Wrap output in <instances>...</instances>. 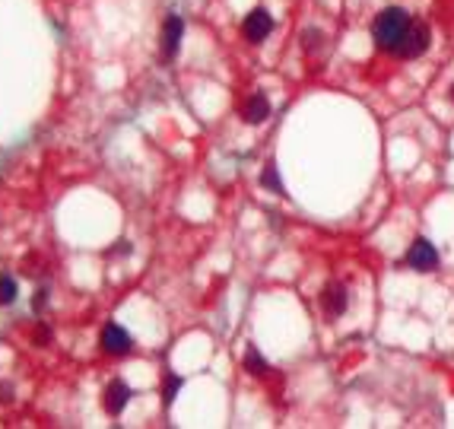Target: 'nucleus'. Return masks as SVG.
I'll use <instances>...</instances> for the list:
<instances>
[{"mask_svg": "<svg viewBox=\"0 0 454 429\" xmlns=\"http://www.w3.org/2000/svg\"><path fill=\"white\" fill-rule=\"evenodd\" d=\"M17 280L10 277V273H0V306H10L13 299H17Z\"/></svg>", "mask_w": 454, "mask_h": 429, "instance_id": "obj_14", "label": "nucleus"}, {"mask_svg": "<svg viewBox=\"0 0 454 429\" xmlns=\"http://www.w3.org/2000/svg\"><path fill=\"white\" fill-rule=\"evenodd\" d=\"M127 401H131V388H127L121 379H115V381H111V385L105 388V413H111V417L124 413Z\"/></svg>", "mask_w": 454, "mask_h": 429, "instance_id": "obj_9", "label": "nucleus"}, {"mask_svg": "<svg viewBox=\"0 0 454 429\" xmlns=\"http://www.w3.org/2000/svg\"><path fill=\"white\" fill-rule=\"evenodd\" d=\"M178 388H182V375H175V372H165V379H162V404H165V407L175 401Z\"/></svg>", "mask_w": 454, "mask_h": 429, "instance_id": "obj_11", "label": "nucleus"}, {"mask_svg": "<svg viewBox=\"0 0 454 429\" xmlns=\"http://www.w3.org/2000/svg\"><path fill=\"white\" fill-rule=\"evenodd\" d=\"M407 264L413 267V271H435L438 267V251L435 245H432L429 239H416L410 245V251H407Z\"/></svg>", "mask_w": 454, "mask_h": 429, "instance_id": "obj_4", "label": "nucleus"}, {"mask_svg": "<svg viewBox=\"0 0 454 429\" xmlns=\"http://www.w3.org/2000/svg\"><path fill=\"white\" fill-rule=\"evenodd\" d=\"M241 118H245L248 124H261L270 118V102H267L264 92H251L245 99V105H241Z\"/></svg>", "mask_w": 454, "mask_h": 429, "instance_id": "obj_8", "label": "nucleus"}, {"mask_svg": "<svg viewBox=\"0 0 454 429\" xmlns=\"http://www.w3.org/2000/svg\"><path fill=\"white\" fill-rule=\"evenodd\" d=\"M321 306H324V312H327L330 318H340V315L347 312V306H349L347 286H343V283H330V286L321 293Z\"/></svg>", "mask_w": 454, "mask_h": 429, "instance_id": "obj_6", "label": "nucleus"}, {"mask_svg": "<svg viewBox=\"0 0 454 429\" xmlns=\"http://www.w3.org/2000/svg\"><path fill=\"white\" fill-rule=\"evenodd\" d=\"M261 185L273 194H283V182H280V172H277V165H264V172H261Z\"/></svg>", "mask_w": 454, "mask_h": 429, "instance_id": "obj_13", "label": "nucleus"}, {"mask_svg": "<svg viewBox=\"0 0 454 429\" xmlns=\"http://www.w3.org/2000/svg\"><path fill=\"white\" fill-rule=\"evenodd\" d=\"M429 41H432L429 25H413L410 32H407L404 45L397 48V58H404V61H416V58H420V54H426V51H429Z\"/></svg>", "mask_w": 454, "mask_h": 429, "instance_id": "obj_2", "label": "nucleus"}, {"mask_svg": "<svg viewBox=\"0 0 454 429\" xmlns=\"http://www.w3.org/2000/svg\"><path fill=\"white\" fill-rule=\"evenodd\" d=\"M324 41H327V39H324V32H321V29H314V25L302 32V48H305L308 54H314L318 48H324Z\"/></svg>", "mask_w": 454, "mask_h": 429, "instance_id": "obj_12", "label": "nucleus"}, {"mask_svg": "<svg viewBox=\"0 0 454 429\" xmlns=\"http://www.w3.org/2000/svg\"><path fill=\"white\" fill-rule=\"evenodd\" d=\"M131 334L121 328V324H105L102 328V350L108 356H127L131 353Z\"/></svg>", "mask_w": 454, "mask_h": 429, "instance_id": "obj_5", "label": "nucleus"}, {"mask_svg": "<svg viewBox=\"0 0 454 429\" xmlns=\"http://www.w3.org/2000/svg\"><path fill=\"white\" fill-rule=\"evenodd\" d=\"M241 32H245L248 41H255V45H257V41H264L267 35L273 32V17L267 13L264 7H255L245 17V23H241Z\"/></svg>", "mask_w": 454, "mask_h": 429, "instance_id": "obj_3", "label": "nucleus"}, {"mask_svg": "<svg viewBox=\"0 0 454 429\" xmlns=\"http://www.w3.org/2000/svg\"><path fill=\"white\" fill-rule=\"evenodd\" d=\"M32 306H35V312H39V308L45 306V293H35V302H32Z\"/></svg>", "mask_w": 454, "mask_h": 429, "instance_id": "obj_15", "label": "nucleus"}, {"mask_svg": "<svg viewBox=\"0 0 454 429\" xmlns=\"http://www.w3.org/2000/svg\"><path fill=\"white\" fill-rule=\"evenodd\" d=\"M410 29H413L410 13L404 7H388V10H381L378 17H375V23H371V41L385 54H397V48L404 45Z\"/></svg>", "mask_w": 454, "mask_h": 429, "instance_id": "obj_1", "label": "nucleus"}, {"mask_svg": "<svg viewBox=\"0 0 454 429\" xmlns=\"http://www.w3.org/2000/svg\"><path fill=\"white\" fill-rule=\"evenodd\" d=\"M182 35H184L182 17H169V19H165V23H162V54H165V58H175V54H178Z\"/></svg>", "mask_w": 454, "mask_h": 429, "instance_id": "obj_7", "label": "nucleus"}, {"mask_svg": "<svg viewBox=\"0 0 454 429\" xmlns=\"http://www.w3.org/2000/svg\"><path fill=\"white\" fill-rule=\"evenodd\" d=\"M448 99L454 102V83H451V86H448Z\"/></svg>", "mask_w": 454, "mask_h": 429, "instance_id": "obj_16", "label": "nucleus"}, {"mask_svg": "<svg viewBox=\"0 0 454 429\" xmlns=\"http://www.w3.org/2000/svg\"><path fill=\"white\" fill-rule=\"evenodd\" d=\"M241 363H245V372H251V375H257V379L270 372V366L264 363V356L257 353L255 347H245V356H241Z\"/></svg>", "mask_w": 454, "mask_h": 429, "instance_id": "obj_10", "label": "nucleus"}]
</instances>
